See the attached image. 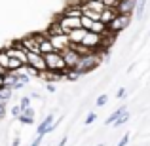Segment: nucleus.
Listing matches in <instances>:
<instances>
[{
	"label": "nucleus",
	"instance_id": "9",
	"mask_svg": "<svg viewBox=\"0 0 150 146\" xmlns=\"http://www.w3.org/2000/svg\"><path fill=\"white\" fill-rule=\"evenodd\" d=\"M86 32H88V30H84L82 27H78V29H72V30H69V32H67V38H69L70 46L82 44V38L86 36Z\"/></svg>",
	"mask_w": 150,
	"mask_h": 146
},
{
	"label": "nucleus",
	"instance_id": "1",
	"mask_svg": "<svg viewBox=\"0 0 150 146\" xmlns=\"http://www.w3.org/2000/svg\"><path fill=\"white\" fill-rule=\"evenodd\" d=\"M44 61H46V70H50V72L63 74L67 70V65H65V61H63V55L59 53V51H50V53H46Z\"/></svg>",
	"mask_w": 150,
	"mask_h": 146
},
{
	"label": "nucleus",
	"instance_id": "32",
	"mask_svg": "<svg viewBox=\"0 0 150 146\" xmlns=\"http://www.w3.org/2000/svg\"><path fill=\"white\" fill-rule=\"evenodd\" d=\"M4 85V76H0V87Z\"/></svg>",
	"mask_w": 150,
	"mask_h": 146
},
{
	"label": "nucleus",
	"instance_id": "4",
	"mask_svg": "<svg viewBox=\"0 0 150 146\" xmlns=\"http://www.w3.org/2000/svg\"><path fill=\"white\" fill-rule=\"evenodd\" d=\"M27 65L33 66L38 72H44L46 70V61H44V55L42 53H30V51H27Z\"/></svg>",
	"mask_w": 150,
	"mask_h": 146
},
{
	"label": "nucleus",
	"instance_id": "25",
	"mask_svg": "<svg viewBox=\"0 0 150 146\" xmlns=\"http://www.w3.org/2000/svg\"><path fill=\"white\" fill-rule=\"evenodd\" d=\"M42 140H44V137H40V135H36V139H34V140H33V144H30V146H40V144H42Z\"/></svg>",
	"mask_w": 150,
	"mask_h": 146
},
{
	"label": "nucleus",
	"instance_id": "7",
	"mask_svg": "<svg viewBox=\"0 0 150 146\" xmlns=\"http://www.w3.org/2000/svg\"><path fill=\"white\" fill-rule=\"evenodd\" d=\"M19 46H21L25 51H30V53H40V49H38V44L36 40H34V34H29V36L21 38V40H17Z\"/></svg>",
	"mask_w": 150,
	"mask_h": 146
},
{
	"label": "nucleus",
	"instance_id": "30",
	"mask_svg": "<svg viewBox=\"0 0 150 146\" xmlns=\"http://www.w3.org/2000/svg\"><path fill=\"white\" fill-rule=\"evenodd\" d=\"M6 74H8V70L4 66H0V76H6Z\"/></svg>",
	"mask_w": 150,
	"mask_h": 146
},
{
	"label": "nucleus",
	"instance_id": "12",
	"mask_svg": "<svg viewBox=\"0 0 150 146\" xmlns=\"http://www.w3.org/2000/svg\"><path fill=\"white\" fill-rule=\"evenodd\" d=\"M61 15H69V17H80L82 15V8L80 4H69V6L63 10Z\"/></svg>",
	"mask_w": 150,
	"mask_h": 146
},
{
	"label": "nucleus",
	"instance_id": "10",
	"mask_svg": "<svg viewBox=\"0 0 150 146\" xmlns=\"http://www.w3.org/2000/svg\"><path fill=\"white\" fill-rule=\"evenodd\" d=\"M116 13H118L116 8H108V6H106L105 10H103L101 13H99V21H101V23H105V25H108V23L112 21L114 17H116Z\"/></svg>",
	"mask_w": 150,
	"mask_h": 146
},
{
	"label": "nucleus",
	"instance_id": "18",
	"mask_svg": "<svg viewBox=\"0 0 150 146\" xmlns=\"http://www.w3.org/2000/svg\"><path fill=\"white\" fill-rule=\"evenodd\" d=\"M127 120H129V112L125 110V112L122 114V116H118L116 120H114V123H112V125H114V127H122L124 123H127Z\"/></svg>",
	"mask_w": 150,
	"mask_h": 146
},
{
	"label": "nucleus",
	"instance_id": "17",
	"mask_svg": "<svg viewBox=\"0 0 150 146\" xmlns=\"http://www.w3.org/2000/svg\"><path fill=\"white\" fill-rule=\"evenodd\" d=\"M125 110H127V108H125V106H120V108H118V110H114V112L110 114L108 118H106V123H108V125H112V123H114V120H116L118 116H122V114H124Z\"/></svg>",
	"mask_w": 150,
	"mask_h": 146
},
{
	"label": "nucleus",
	"instance_id": "6",
	"mask_svg": "<svg viewBox=\"0 0 150 146\" xmlns=\"http://www.w3.org/2000/svg\"><path fill=\"white\" fill-rule=\"evenodd\" d=\"M61 55H63V61H65L67 68H72V66L78 63V59H80V55L76 53V49H74L72 46H70V48H67V49H63Z\"/></svg>",
	"mask_w": 150,
	"mask_h": 146
},
{
	"label": "nucleus",
	"instance_id": "8",
	"mask_svg": "<svg viewBox=\"0 0 150 146\" xmlns=\"http://www.w3.org/2000/svg\"><path fill=\"white\" fill-rule=\"evenodd\" d=\"M135 4H137V0H120V2L116 4V11H118V13L131 15V17H133V11H135Z\"/></svg>",
	"mask_w": 150,
	"mask_h": 146
},
{
	"label": "nucleus",
	"instance_id": "26",
	"mask_svg": "<svg viewBox=\"0 0 150 146\" xmlns=\"http://www.w3.org/2000/svg\"><path fill=\"white\" fill-rule=\"evenodd\" d=\"M19 114H21V108H19V104H17V106H13V108H11V116H15V118H17Z\"/></svg>",
	"mask_w": 150,
	"mask_h": 146
},
{
	"label": "nucleus",
	"instance_id": "24",
	"mask_svg": "<svg viewBox=\"0 0 150 146\" xmlns=\"http://www.w3.org/2000/svg\"><path fill=\"white\" fill-rule=\"evenodd\" d=\"M118 2H120V0H103V4H105V6H108V8H116Z\"/></svg>",
	"mask_w": 150,
	"mask_h": 146
},
{
	"label": "nucleus",
	"instance_id": "28",
	"mask_svg": "<svg viewBox=\"0 0 150 146\" xmlns=\"http://www.w3.org/2000/svg\"><path fill=\"white\" fill-rule=\"evenodd\" d=\"M67 140H69V137H63V139L59 140V144H57V146H67Z\"/></svg>",
	"mask_w": 150,
	"mask_h": 146
},
{
	"label": "nucleus",
	"instance_id": "19",
	"mask_svg": "<svg viewBox=\"0 0 150 146\" xmlns=\"http://www.w3.org/2000/svg\"><path fill=\"white\" fill-rule=\"evenodd\" d=\"M17 118H19V121H21V123H25V125H33L34 123V116H27V114L21 112Z\"/></svg>",
	"mask_w": 150,
	"mask_h": 146
},
{
	"label": "nucleus",
	"instance_id": "29",
	"mask_svg": "<svg viewBox=\"0 0 150 146\" xmlns=\"http://www.w3.org/2000/svg\"><path fill=\"white\" fill-rule=\"evenodd\" d=\"M48 91L50 93H55V85L53 84H48Z\"/></svg>",
	"mask_w": 150,
	"mask_h": 146
},
{
	"label": "nucleus",
	"instance_id": "13",
	"mask_svg": "<svg viewBox=\"0 0 150 146\" xmlns=\"http://www.w3.org/2000/svg\"><path fill=\"white\" fill-rule=\"evenodd\" d=\"M144 10H146V0H137V4H135V17L137 19H143V15H144Z\"/></svg>",
	"mask_w": 150,
	"mask_h": 146
},
{
	"label": "nucleus",
	"instance_id": "31",
	"mask_svg": "<svg viewBox=\"0 0 150 146\" xmlns=\"http://www.w3.org/2000/svg\"><path fill=\"white\" fill-rule=\"evenodd\" d=\"M11 146H19V139H15L13 142H11Z\"/></svg>",
	"mask_w": 150,
	"mask_h": 146
},
{
	"label": "nucleus",
	"instance_id": "22",
	"mask_svg": "<svg viewBox=\"0 0 150 146\" xmlns=\"http://www.w3.org/2000/svg\"><path fill=\"white\" fill-rule=\"evenodd\" d=\"M106 101H108V97H106V95H99V97H97V106H105Z\"/></svg>",
	"mask_w": 150,
	"mask_h": 146
},
{
	"label": "nucleus",
	"instance_id": "33",
	"mask_svg": "<svg viewBox=\"0 0 150 146\" xmlns=\"http://www.w3.org/2000/svg\"><path fill=\"white\" fill-rule=\"evenodd\" d=\"M97 146H105V144H97Z\"/></svg>",
	"mask_w": 150,
	"mask_h": 146
},
{
	"label": "nucleus",
	"instance_id": "14",
	"mask_svg": "<svg viewBox=\"0 0 150 146\" xmlns=\"http://www.w3.org/2000/svg\"><path fill=\"white\" fill-rule=\"evenodd\" d=\"M89 32H95V34H106V25L101 21H93L91 23V29H89Z\"/></svg>",
	"mask_w": 150,
	"mask_h": 146
},
{
	"label": "nucleus",
	"instance_id": "5",
	"mask_svg": "<svg viewBox=\"0 0 150 146\" xmlns=\"http://www.w3.org/2000/svg\"><path fill=\"white\" fill-rule=\"evenodd\" d=\"M46 36L50 38V42H51V46H53V49L59 51V53H61L63 49L70 48V42H69V38H67V34H46Z\"/></svg>",
	"mask_w": 150,
	"mask_h": 146
},
{
	"label": "nucleus",
	"instance_id": "2",
	"mask_svg": "<svg viewBox=\"0 0 150 146\" xmlns=\"http://www.w3.org/2000/svg\"><path fill=\"white\" fill-rule=\"evenodd\" d=\"M129 23H131V15H124V13H116V17L112 19V21L106 25V32L108 34H118L122 32V30H125L129 27Z\"/></svg>",
	"mask_w": 150,
	"mask_h": 146
},
{
	"label": "nucleus",
	"instance_id": "23",
	"mask_svg": "<svg viewBox=\"0 0 150 146\" xmlns=\"http://www.w3.org/2000/svg\"><path fill=\"white\" fill-rule=\"evenodd\" d=\"M95 112H91V114H88V118H86V125H91L93 121H95Z\"/></svg>",
	"mask_w": 150,
	"mask_h": 146
},
{
	"label": "nucleus",
	"instance_id": "11",
	"mask_svg": "<svg viewBox=\"0 0 150 146\" xmlns=\"http://www.w3.org/2000/svg\"><path fill=\"white\" fill-rule=\"evenodd\" d=\"M53 120H55V114H48V116L42 120V123L38 125V135H40V137L48 135V127L51 125V121H53Z\"/></svg>",
	"mask_w": 150,
	"mask_h": 146
},
{
	"label": "nucleus",
	"instance_id": "27",
	"mask_svg": "<svg viewBox=\"0 0 150 146\" xmlns=\"http://www.w3.org/2000/svg\"><path fill=\"white\" fill-rule=\"evenodd\" d=\"M116 97H118V99H124V97H125V87H120V89H118Z\"/></svg>",
	"mask_w": 150,
	"mask_h": 146
},
{
	"label": "nucleus",
	"instance_id": "21",
	"mask_svg": "<svg viewBox=\"0 0 150 146\" xmlns=\"http://www.w3.org/2000/svg\"><path fill=\"white\" fill-rule=\"evenodd\" d=\"M127 142H129V133H125V135L120 139V142H118L116 146H127Z\"/></svg>",
	"mask_w": 150,
	"mask_h": 146
},
{
	"label": "nucleus",
	"instance_id": "20",
	"mask_svg": "<svg viewBox=\"0 0 150 146\" xmlns=\"http://www.w3.org/2000/svg\"><path fill=\"white\" fill-rule=\"evenodd\" d=\"M27 106H30V97H23L21 99V102H19V108H27Z\"/></svg>",
	"mask_w": 150,
	"mask_h": 146
},
{
	"label": "nucleus",
	"instance_id": "3",
	"mask_svg": "<svg viewBox=\"0 0 150 146\" xmlns=\"http://www.w3.org/2000/svg\"><path fill=\"white\" fill-rule=\"evenodd\" d=\"M4 51L8 53V57H13L17 59V61H21L23 65H27V51L19 46V42H11V46H8V48H4Z\"/></svg>",
	"mask_w": 150,
	"mask_h": 146
},
{
	"label": "nucleus",
	"instance_id": "15",
	"mask_svg": "<svg viewBox=\"0 0 150 146\" xmlns=\"http://www.w3.org/2000/svg\"><path fill=\"white\" fill-rule=\"evenodd\" d=\"M11 99V89H8V87H0V104L2 106H6L8 104V101Z\"/></svg>",
	"mask_w": 150,
	"mask_h": 146
},
{
	"label": "nucleus",
	"instance_id": "16",
	"mask_svg": "<svg viewBox=\"0 0 150 146\" xmlns=\"http://www.w3.org/2000/svg\"><path fill=\"white\" fill-rule=\"evenodd\" d=\"M23 66V63L21 61H17V59H13V57H10V61H8V72H15V70H19Z\"/></svg>",
	"mask_w": 150,
	"mask_h": 146
}]
</instances>
